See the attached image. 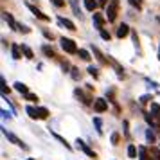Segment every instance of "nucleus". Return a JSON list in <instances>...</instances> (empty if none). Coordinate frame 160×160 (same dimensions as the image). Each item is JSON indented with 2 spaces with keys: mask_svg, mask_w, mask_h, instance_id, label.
<instances>
[{
  "mask_svg": "<svg viewBox=\"0 0 160 160\" xmlns=\"http://www.w3.org/2000/svg\"><path fill=\"white\" fill-rule=\"evenodd\" d=\"M94 124H95V128H97V133L102 135V122H101V119H99V117H94Z\"/></svg>",
  "mask_w": 160,
  "mask_h": 160,
  "instance_id": "412c9836",
  "label": "nucleus"
},
{
  "mask_svg": "<svg viewBox=\"0 0 160 160\" xmlns=\"http://www.w3.org/2000/svg\"><path fill=\"white\" fill-rule=\"evenodd\" d=\"M11 54H13V58H15V59H20V58H22V54H20V47H18L16 43L11 45Z\"/></svg>",
  "mask_w": 160,
  "mask_h": 160,
  "instance_id": "4468645a",
  "label": "nucleus"
},
{
  "mask_svg": "<svg viewBox=\"0 0 160 160\" xmlns=\"http://www.w3.org/2000/svg\"><path fill=\"white\" fill-rule=\"evenodd\" d=\"M97 6H99L97 0H85V8H87V11H90V13H94Z\"/></svg>",
  "mask_w": 160,
  "mask_h": 160,
  "instance_id": "9d476101",
  "label": "nucleus"
},
{
  "mask_svg": "<svg viewBox=\"0 0 160 160\" xmlns=\"http://www.w3.org/2000/svg\"><path fill=\"white\" fill-rule=\"evenodd\" d=\"M78 54H79V58L85 59V61H88V59H90V54H88V51H85V49H79V51H78Z\"/></svg>",
  "mask_w": 160,
  "mask_h": 160,
  "instance_id": "4be33fe9",
  "label": "nucleus"
},
{
  "mask_svg": "<svg viewBox=\"0 0 160 160\" xmlns=\"http://www.w3.org/2000/svg\"><path fill=\"white\" fill-rule=\"evenodd\" d=\"M68 2H70V6H72L74 15L79 16V15H81V9H79V4H78V0H68Z\"/></svg>",
  "mask_w": 160,
  "mask_h": 160,
  "instance_id": "dca6fc26",
  "label": "nucleus"
},
{
  "mask_svg": "<svg viewBox=\"0 0 160 160\" xmlns=\"http://www.w3.org/2000/svg\"><path fill=\"white\" fill-rule=\"evenodd\" d=\"M59 23H61V25H65L68 31H76V25H74L68 18H59Z\"/></svg>",
  "mask_w": 160,
  "mask_h": 160,
  "instance_id": "f8f14e48",
  "label": "nucleus"
},
{
  "mask_svg": "<svg viewBox=\"0 0 160 160\" xmlns=\"http://www.w3.org/2000/svg\"><path fill=\"white\" fill-rule=\"evenodd\" d=\"M97 4H99V6H106V4H108V0H97Z\"/></svg>",
  "mask_w": 160,
  "mask_h": 160,
  "instance_id": "72a5a7b5",
  "label": "nucleus"
},
{
  "mask_svg": "<svg viewBox=\"0 0 160 160\" xmlns=\"http://www.w3.org/2000/svg\"><path fill=\"white\" fill-rule=\"evenodd\" d=\"M151 115L157 117V119H160V104H157V102H151Z\"/></svg>",
  "mask_w": 160,
  "mask_h": 160,
  "instance_id": "2eb2a0df",
  "label": "nucleus"
},
{
  "mask_svg": "<svg viewBox=\"0 0 160 160\" xmlns=\"http://www.w3.org/2000/svg\"><path fill=\"white\" fill-rule=\"evenodd\" d=\"M22 51H23V54H25V58L27 59H32L34 58V54H32V51H31L27 45H22Z\"/></svg>",
  "mask_w": 160,
  "mask_h": 160,
  "instance_id": "aec40b11",
  "label": "nucleus"
},
{
  "mask_svg": "<svg viewBox=\"0 0 160 160\" xmlns=\"http://www.w3.org/2000/svg\"><path fill=\"white\" fill-rule=\"evenodd\" d=\"M94 23L97 25V29L101 31V29H102V25H104V18H102L101 15H95V13H94Z\"/></svg>",
  "mask_w": 160,
  "mask_h": 160,
  "instance_id": "ddd939ff",
  "label": "nucleus"
},
{
  "mask_svg": "<svg viewBox=\"0 0 160 160\" xmlns=\"http://www.w3.org/2000/svg\"><path fill=\"white\" fill-rule=\"evenodd\" d=\"M4 135L8 137V140H9V142H13V144H15V146H20V148H23V149H27V146L23 144V142H22V140H20V138H18V137H16V135H13L11 131L4 130Z\"/></svg>",
  "mask_w": 160,
  "mask_h": 160,
  "instance_id": "7ed1b4c3",
  "label": "nucleus"
},
{
  "mask_svg": "<svg viewBox=\"0 0 160 160\" xmlns=\"http://www.w3.org/2000/svg\"><path fill=\"white\" fill-rule=\"evenodd\" d=\"M130 4H131V6H137V8L142 6V2H140V0H130Z\"/></svg>",
  "mask_w": 160,
  "mask_h": 160,
  "instance_id": "473e14b6",
  "label": "nucleus"
},
{
  "mask_svg": "<svg viewBox=\"0 0 160 160\" xmlns=\"http://www.w3.org/2000/svg\"><path fill=\"white\" fill-rule=\"evenodd\" d=\"M119 142V133H113L112 135V144H117Z\"/></svg>",
  "mask_w": 160,
  "mask_h": 160,
  "instance_id": "2f4dec72",
  "label": "nucleus"
},
{
  "mask_svg": "<svg viewBox=\"0 0 160 160\" xmlns=\"http://www.w3.org/2000/svg\"><path fill=\"white\" fill-rule=\"evenodd\" d=\"M25 99L27 101H38V97L34 94H25Z\"/></svg>",
  "mask_w": 160,
  "mask_h": 160,
  "instance_id": "cd10ccee",
  "label": "nucleus"
},
{
  "mask_svg": "<svg viewBox=\"0 0 160 160\" xmlns=\"http://www.w3.org/2000/svg\"><path fill=\"white\" fill-rule=\"evenodd\" d=\"M101 38L102 40H110V32H106L104 29H101Z\"/></svg>",
  "mask_w": 160,
  "mask_h": 160,
  "instance_id": "c85d7f7f",
  "label": "nucleus"
},
{
  "mask_svg": "<svg viewBox=\"0 0 160 160\" xmlns=\"http://www.w3.org/2000/svg\"><path fill=\"white\" fill-rule=\"evenodd\" d=\"M51 2L56 8H63V6H65V0H51Z\"/></svg>",
  "mask_w": 160,
  "mask_h": 160,
  "instance_id": "bb28decb",
  "label": "nucleus"
},
{
  "mask_svg": "<svg viewBox=\"0 0 160 160\" xmlns=\"http://www.w3.org/2000/svg\"><path fill=\"white\" fill-rule=\"evenodd\" d=\"M158 61H160V51H158Z\"/></svg>",
  "mask_w": 160,
  "mask_h": 160,
  "instance_id": "f704fd0d",
  "label": "nucleus"
},
{
  "mask_svg": "<svg viewBox=\"0 0 160 160\" xmlns=\"http://www.w3.org/2000/svg\"><path fill=\"white\" fill-rule=\"evenodd\" d=\"M38 113H40V119H47V117H49V110L47 108H38Z\"/></svg>",
  "mask_w": 160,
  "mask_h": 160,
  "instance_id": "b1692460",
  "label": "nucleus"
},
{
  "mask_svg": "<svg viewBox=\"0 0 160 160\" xmlns=\"http://www.w3.org/2000/svg\"><path fill=\"white\" fill-rule=\"evenodd\" d=\"M117 9H119V0H110L108 8H106V18H108V22H113L115 20Z\"/></svg>",
  "mask_w": 160,
  "mask_h": 160,
  "instance_id": "f257e3e1",
  "label": "nucleus"
},
{
  "mask_svg": "<svg viewBox=\"0 0 160 160\" xmlns=\"http://www.w3.org/2000/svg\"><path fill=\"white\" fill-rule=\"evenodd\" d=\"M52 137L56 138V140H59V142H61V144H63V146L67 148V149H72V148H70V144H68V142H67L65 138L61 137V135H58V133H54V131H52Z\"/></svg>",
  "mask_w": 160,
  "mask_h": 160,
  "instance_id": "f3484780",
  "label": "nucleus"
},
{
  "mask_svg": "<svg viewBox=\"0 0 160 160\" xmlns=\"http://www.w3.org/2000/svg\"><path fill=\"white\" fill-rule=\"evenodd\" d=\"M146 138H148L149 142H155V133H153L151 130H148L146 131Z\"/></svg>",
  "mask_w": 160,
  "mask_h": 160,
  "instance_id": "a878e982",
  "label": "nucleus"
},
{
  "mask_svg": "<svg viewBox=\"0 0 160 160\" xmlns=\"http://www.w3.org/2000/svg\"><path fill=\"white\" fill-rule=\"evenodd\" d=\"M27 8H29V9H31V13H32V15L36 16V18H40V20H45V22H49V20H51L49 16H47V15H43V13H42L40 9H36L34 6H31V4H27Z\"/></svg>",
  "mask_w": 160,
  "mask_h": 160,
  "instance_id": "39448f33",
  "label": "nucleus"
},
{
  "mask_svg": "<svg viewBox=\"0 0 160 160\" xmlns=\"http://www.w3.org/2000/svg\"><path fill=\"white\" fill-rule=\"evenodd\" d=\"M43 54H45V56H49V58H52V56H54V51H52V47L45 45V47H43Z\"/></svg>",
  "mask_w": 160,
  "mask_h": 160,
  "instance_id": "5701e85b",
  "label": "nucleus"
},
{
  "mask_svg": "<svg viewBox=\"0 0 160 160\" xmlns=\"http://www.w3.org/2000/svg\"><path fill=\"white\" fill-rule=\"evenodd\" d=\"M18 31H22V32H29V27H25V25H22V23H18Z\"/></svg>",
  "mask_w": 160,
  "mask_h": 160,
  "instance_id": "c756f323",
  "label": "nucleus"
},
{
  "mask_svg": "<svg viewBox=\"0 0 160 160\" xmlns=\"http://www.w3.org/2000/svg\"><path fill=\"white\" fill-rule=\"evenodd\" d=\"M88 74L94 76V78H97V76H99V70H97L95 67H88Z\"/></svg>",
  "mask_w": 160,
  "mask_h": 160,
  "instance_id": "393cba45",
  "label": "nucleus"
},
{
  "mask_svg": "<svg viewBox=\"0 0 160 160\" xmlns=\"http://www.w3.org/2000/svg\"><path fill=\"white\" fill-rule=\"evenodd\" d=\"M138 157H140L138 160H149V157H148V151H146L144 146H140V148H138Z\"/></svg>",
  "mask_w": 160,
  "mask_h": 160,
  "instance_id": "a211bd4d",
  "label": "nucleus"
},
{
  "mask_svg": "<svg viewBox=\"0 0 160 160\" xmlns=\"http://www.w3.org/2000/svg\"><path fill=\"white\" fill-rule=\"evenodd\" d=\"M13 87H15L16 92H20V94H23V95L29 94V88H27V85H23V83H20V81H16Z\"/></svg>",
  "mask_w": 160,
  "mask_h": 160,
  "instance_id": "6e6552de",
  "label": "nucleus"
},
{
  "mask_svg": "<svg viewBox=\"0 0 160 160\" xmlns=\"http://www.w3.org/2000/svg\"><path fill=\"white\" fill-rule=\"evenodd\" d=\"M25 112H27V115H29L31 119H40L38 108H34V106H27V108H25Z\"/></svg>",
  "mask_w": 160,
  "mask_h": 160,
  "instance_id": "9b49d317",
  "label": "nucleus"
},
{
  "mask_svg": "<svg viewBox=\"0 0 160 160\" xmlns=\"http://www.w3.org/2000/svg\"><path fill=\"white\" fill-rule=\"evenodd\" d=\"M94 110L97 112V113L106 112V110H108V101H106V99H95L94 101Z\"/></svg>",
  "mask_w": 160,
  "mask_h": 160,
  "instance_id": "20e7f679",
  "label": "nucleus"
},
{
  "mask_svg": "<svg viewBox=\"0 0 160 160\" xmlns=\"http://www.w3.org/2000/svg\"><path fill=\"white\" fill-rule=\"evenodd\" d=\"M137 151H138V149L133 144L128 146V157H130V158H135V157H137Z\"/></svg>",
  "mask_w": 160,
  "mask_h": 160,
  "instance_id": "6ab92c4d",
  "label": "nucleus"
},
{
  "mask_svg": "<svg viewBox=\"0 0 160 160\" xmlns=\"http://www.w3.org/2000/svg\"><path fill=\"white\" fill-rule=\"evenodd\" d=\"M59 42H61V47H63V51L65 52H68V54H76V52H78V47H76V43H74L70 38L63 36Z\"/></svg>",
  "mask_w": 160,
  "mask_h": 160,
  "instance_id": "f03ea898",
  "label": "nucleus"
},
{
  "mask_svg": "<svg viewBox=\"0 0 160 160\" xmlns=\"http://www.w3.org/2000/svg\"><path fill=\"white\" fill-rule=\"evenodd\" d=\"M76 144H78V148H79V149H83V151L87 153L88 157H92V158H95V153L92 151V149H90V148H88V146L85 144V142H83V140H79V138H78V140H76Z\"/></svg>",
  "mask_w": 160,
  "mask_h": 160,
  "instance_id": "423d86ee",
  "label": "nucleus"
},
{
  "mask_svg": "<svg viewBox=\"0 0 160 160\" xmlns=\"http://www.w3.org/2000/svg\"><path fill=\"white\" fill-rule=\"evenodd\" d=\"M4 20H6V22H8L9 25H11V29H15V31H18V23H16L15 20H13V16L9 15V13H4Z\"/></svg>",
  "mask_w": 160,
  "mask_h": 160,
  "instance_id": "1a4fd4ad",
  "label": "nucleus"
},
{
  "mask_svg": "<svg viewBox=\"0 0 160 160\" xmlns=\"http://www.w3.org/2000/svg\"><path fill=\"white\" fill-rule=\"evenodd\" d=\"M128 34H130V27L126 23H121L119 29H117V38H126Z\"/></svg>",
  "mask_w": 160,
  "mask_h": 160,
  "instance_id": "0eeeda50",
  "label": "nucleus"
},
{
  "mask_svg": "<svg viewBox=\"0 0 160 160\" xmlns=\"http://www.w3.org/2000/svg\"><path fill=\"white\" fill-rule=\"evenodd\" d=\"M149 99H151L149 95H142V97H140V104H146V102L149 101Z\"/></svg>",
  "mask_w": 160,
  "mask_h": 160,
  "instance_id": "7c9ffc66",
  "label": "nucleus"
},
{
  "mask_svg": "<svg viewBox=\"0 0 160 160\" xmlns=\"http://www.w3.org/2000/svg\"><path fill=\"white\" fill-rule=\"evenodd\" d=\"M27 160H34V158H27Z\"/></svg>",
  "mask_w": 160,
  "mask_h": 160,
  "instance_id": "c9c22d12",
  "label": "nucleus"
}]
</instances>
